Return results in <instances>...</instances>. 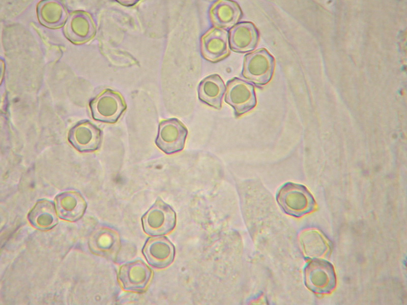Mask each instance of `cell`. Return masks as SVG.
Wrapping results in <instances>:
<instances>
[{"mask_svg": "<svg viewBox=\"0 0 407 305\" xmlns=\"http://www.w3.org/2000/svg\"><path fill=\"white\" fill-rule=\"evenodd\" d=\"M276 200L286 214L300 218L316 208L313 196L304 185L288 181L281 185L276 193Z\"/></svg>", "mask_w": 407, "mask_h": 305, "instance_id": "6da1fadb", "label": "cell"}, {"mask_svg": "<svg viewBox=\"0 0 407 305\" xmlns=\"http://www.w3.org/2000/svg\"><path fill=\"white\" fill-rule=\"evenodd\" d=\"M306 287L320 295L330 294L336 286V276L333 265L324 259L310 260L303 269Z\"/></svg>", "mask_w": 407, "mask_h": 305, "instance_id": "7a4b0ae2", "label": "cell"}, {"mask_svg": "<svg viewBox=\"0 0 407 305\" xmlns=\"http://www.w3.org/2000/svg\"><path fill=\"white\" fill-rule=\"evenodd\" d=\"M275 67L274 57L261 48L245 56L242 75L257 85H264L271 81Z\"/></svg>", "mask_w": 407, "mask_h": 305, "instance_id": "3957f363", "label": "cell"}, {"mask_svg": "<svg viewBox=\"0 0 407 305\" xmlns=\"http://www.w3.org/2000/svg\"><path fill=\"white\" fill-rule=\"evenodd\" d=\"M145 233L151 236H159L170 232L175 228L176 215L173 209L161 198L154 204L141 218Z\"/></svg>", "mask_w": 407, "mask_h": 305, "instance_id": "277c9868", "label": "cell"}, {"mask_svg": "<svg viewBox=\"0 0 407 305\" xmlns=\"http://www.w3.org/2000/svg\"><path fill=\"white\" fill-rule=\"evenodd\" d=\"M224 101L232 107L236 117L248 113L257 104L254 85L243 79L232 78L227 83Z\"/></svg>", "mask_w": 407, "mask_h": 305, "instance_id": "5b68a950", "label": "cell"}, {"mask_svg": "<svg viewBox=\"0 0 407 305\" xmlns=\"http://www.w3.org/2000/svg\"><path fill=\"white\" fill-rule=\"evenodd\" d=\"M188 130L177 118L161 121L159 125L156 145L164 153L170 155L182 150Z\"/></svg>", "mask_w": 407, "mask_h": 305, "instance_id": "8992f818", "label": "cell"}, {"mask_svg": "<svg viewBox=\"0 0 407 305\" xmlns=\"http://www.w3.org/2000/svg\"><path fill=\"white\" fill-rule=\"evenodd\" d=\"M91 108L96 120L114 123L125 110L126 105L119 93L107 90L91 102Z\"/></svg>", "mask_w": 407, "mask_h": 305, "instance_id": "52a82bcc", "label": "cell"}, {"mask_svg": "<svg viewBox=\"0 0 407 305\" xmlns=\"http://www.w3.org/2000/svg\"><path fill=\"white\" fill-rule=\"evenodd\" d=\"M299 239L304 256L307 259L326 258L331 253V241L317 228L304 229L300 232Z\"/></svg>", "mask_w": 407, "mask_h": 305, "instance_id": "ba28073f", "label": "cell"}, {"mask_svg": "<svg viewBox=\"0 0 407 305\" xmlns=\"http://www.w3.org/2000/svg\"><path fill=\"white\" fill-rule=\"evenodd\" d=\"M152 273L151 269L146 263L136 260L121 266L118 278L125 290L139 292L147 287Z\"/></svg>", "mask_w": 407, "mask_h": 305, "instance_id": "9c48e42d", "label": "cell"}, {"mask_svg": "<svg viewBox=\"0 0 407 305\" xmlns=\"http://www.w3.org/2000/svg\"><path fill=\"white\" fill-rule=\"evenodd\" d=\"M229 34L226 29L213 27L201 39V52L207 60L216 63L227 56L230 52Z\"/></svg>", "mask_w": 407, "mask_h": 305, "instance_id": "30bf717a", "label": "cell"}, {"mask_svg": "<svg viewBox=\"0 0 407 305\" xmlns=\"http://www.w3.org/2000/svg\"><path fill=\"white\" fill-rule=\"evenodd\" d=\"M143 254L151 266L164 268L171 264L175 258V247L165 237L149 238L143 249Z\"/></svg>", "mask_w": 407, "mask_h": 305, "instance_id": "8fae6325", "label": "cell"}, {"mask_svg": "<svg viewBox=\"0 0 407 305\" xmlns=\"http://www.w3.org/2000/svg\"><path fill=\"white\" fill-rule=\"evenodd\" d=\"M230 49L244 53L253 50L259 41V33L251 22H241L233 26L228 32Z\"/></svg>", "mask_w": 407, "mask_h": 305, "instance_id": "7c38bea8", "label": "cell"}, {"mask_svg": "<svg viewBox=\"0 0 407 305\" xmlns=\"http://www.w3.org/2000/svg\"><path fill=\"white\" fill-rule=\"evenodd\" d=\"M69 140L74 147L80 151H93L100 145L101 133L93 124L82 122L70 130Z\"/></svg>", "mask_w": 407, "mask_h": 305, "instance_id": "4fadbf2b", "label": "cell"}, {"mask_svg": "<svg viewBox=\"0 0 407 305\" xmlns=\"http://www.w3.org/2000/svg\"><path fill=\"white\" fill-rule=\"evenodd\" d=\"M209 15L214 27L226 29L231 28L238 23L242 17V12L236 2L220 0L212 5Z\"/></svg>", "mask_w": 407, "mask_h": 305, "instance_id": "5bb4252c", "label": "cell"}, {"mask_svg": "<svg viewBox=\"0 0 407 305\" xmlns=\"http://www.w3.org/2000/svg\"><path fill=\"white\" fill-rule=\"evenodd\" d=\"M89 245L93 253L112 258L120 249V236L114 230L105 227L101 228L92 235Z\"/></svg>", "mask_w": 407, "mask_h": 305, "instance_id": "9a60e30c", "label": "cell"}, {"mask_svg": "<svg viewBox=\"0 0 407 305\" xmlns=\"http://www.w3.org/2000/svg\"><path fill=\"white\" fill-rule=\"evenodd\" d=\"M56 208L59 217L69 221H75L83 215L86 202L77 192L68 191L59 195L55 199Z\"/></svg>", "mask_w": 407, "mask_h": 305, "instance_id": "2e32d148", "label": "cell"}, {"mask_svg": "<svg viewBox=\"0 0 407 305\" xmlns=\"http://www.w3.org/2000/svg\"><path fill=\"white\" fill-rule=\"evenodd\" d=\"M226 86L218 74L210 75L200 83L198 89L199 99L204 103L217 109H220Z\"/></svg>", "mask_w": 407, "mask_h": 305, "instance_id": "e0dca14e", "label": "cell"}, {"mask_svg": "<svg viewBox=\"0 0 407 305\" xmlns=\"http://www.w3.org/2000/svg\"><path fill=\"white\" fill-rule=\"evenodd\" d=\"M28 219L34 227L41 230L50 229L57 222L53 204L45 200L36 204L29 212Z\"/></svg>", "mask_w": 407, "mask_h": 305, "instance_id": "ac0fdd59", "label": "cell"}, {"mask_svg": "<svg viewBox=\"0 0 407 305\" xmlns=\"http://www.w3.org/2000/svg\"><path fill=\"white\" fill-rule=\"evenodd\" d=\"M80 23H77L75 15L66 25L69 38L74 41H85L92 35L93 27L90 19L85 15H79Z\"/></svg>", "mask_w": 407, "mask_h": 305, "instance_id": "d6986e66", "label": "cell"}]
</instances>
